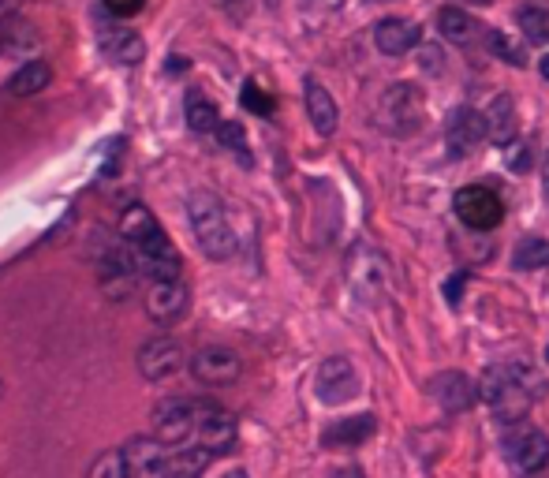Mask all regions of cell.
Listing matches in <instances>:
<instances>
[{
	"mask_svg": "<svg viewBox=\"0 0 549 478\" xmlns=\"http://www.w3.org/2000/svg\"><path fill=\"white\" fill-rule=\"evenodd\" d=\"M546 389L542 374L527 363H493L479 381V396L501 422H520Z\"/></svg>",
	"mask_w": 549,
	"mask_h": 478,
	"instance_id": "obj_1",
	"label": "cell"
},
{
	"mask_svg": "<svg viewBox=\"0 0 549 478\" xmlns=\"http://www.w3.org/2000/svg\"><path fill=\"white\" fill-rule=\"evenodd\" d=\"M187 217H191V232L198 239V251L213 258V262H228L236 254V232L228 225L225 202L213 191H195L187 198Z\"/></svg>",
	"mask_w": 549,
	"mask_h": 478,
	"instance_id": "obj_2",
	"label": "cell"
},
{
	"mask_svg": "<svg viewBox=\"0 0 549 478\" xmlns=\"http://www.w3.org/2000/svg\"><path fill=\"white\" fill-rule=\"evenodd\" d=\"M426 98L419 86L411 83H393L378 101V127L389 135H411L415 127L423 124Z\"/></svg>",
	"mask_w": 549,
	"mask_h": 478,
	"instance_id": "obj_3",
	"label": "cell"
},
{
	"mask_svg": "<svg viewBox=\"0 0 549 478\" xmlns=\"http://www.w3.org/2000/svg\"><path fill=\"white\" fill-rule=\"evenodd\" d=\"M198 426V400H187V396H169L154 408V437L165 441L172 449L187 445L195 437Z\"/></svg>",
	"mask_w": 549,
	"mask_h": 478,
	"instance_id": "obj_4",
	"label": "cell"
},
{
	"mask_svg": "<svg viewBox=\"0 0 549 478\" xmlns=\"http://www.w3.org/2000/svg\"><path fill=\"white\" fill-rule=\"evenodd\" d=\"M452 206H456V217H460L467 228H475V232H490V228H497L501 217H505V202L497 198V191L479 187V183L460 187L456 198H452Z\"/></svg>",
	"mask_w": 549,
	"mask_h": 478,
	"instance_id": "obj_5",
	"label": "cell"
},
{
	"mask_svg": "<svg viewBox=\"0 0 549 478\" xmlns=\"http://www.w3.org/2000/svg\"><path fill=\"white\" fill-rule=\"evenodd\" d=\"M314 393L322 404L329 408H340V404H348L359 396V374H355L352 359H344V355H333V359H325L318 366V378H314Z\"/></svg>",
	"mask_w": 549,
	"mask_h": 478,
	"instance_id": "obj_6",
	"label": "cell"
},
{
	"mask_svg": "<svg viewBox=\"0 0 549 478\" xmlns=\"http://www.w3.org/2000/svg\"><path fill=\"white\" fill-rule=\"evenodd\" d=\"M127 478H172V452L157 437H131L124 449Z\"/></svg>",
	"mask_w": 549,
	"mask_h": 478,
	"instance_id": "obj_7",
	"label": "cell"
},
{
	"mask_svg": "<svg viewBox=\"0 0 549 478\" xmlns=\"http://www.w3.org/2000/svg\"><path fill=\"white\" fill-rule=\"evenodd\" d=\"M195 437L202 449H210L213 456H221V452H232L236 437H240V426L232 419V411L217 408V404H198Z\"/></svg>",
	"mask_w": 549,
	"mask_h": 478,
	"instance_id": "obj_8",
	"label": "cell"
},
{
	"mask_svg": "<svg viewBox=\"0 0 549 478\" xmlns=\"http://www.w3.org/2000/svg\"><path fill=\"white\" fill-rule=\"evenodd\" d=\"M191 374H195V381H202V385H213V389H221V385H232V381L243 374V359L232 348H202V352L191 355Z\"/></svg>",
	"mask_w": 549,
	"mask_h": 478,
	"instance_id": "obj_9",
	"label": "cell"
},
{
	"mask_svg": "<svg viewBox=\"0 0 549 478\" xmlns=\"http://www.w3.org/2000/svg\"><path fill=\"white\" fill-rule=\"evenodd\" d=\"M505 449H508V460L520 467V471H542L549 464V437L535 426H523L516 422V430L505 434Z\"/></svg>",
	"mask_w": 549,
	"mask_h": 478,
	"instance_id": "obj_10",
	"label": "cell"
},
{
	"mask_svg": "<svg viewBox=\"0 0 549 478\" xmlns=\"http://www.w3.org/2000/svg\"><path fill=\"white\" fill-rule=\"evenodd\" d=\"M139 258V269L154 281H180V254L172 247V239L165 232H154L150 239H142L139 247H131Z\"/></svg>",
	"mask_w": 549,
	"mask_h": 478,
	"instance_id": "obj_11",
	"label": "cell"
},
{
	"mask_svg": "<svg viewBox=\"0 0 549 478\" xmlns=\"http://www.w3.org/2000/svg\"><path fill=\"white\" fill-rule=\"evenodd\" d=\"M183 348H180V340H172V337H154V340H146L142 344V352H139V370H142V378L146 381H169L176 378L183 370Z\"/></svg>",
	"mask_w": 549,
	"mask_h": 478,
	"instance_id": "obj_12",
	"label": "cell"
},
{
	"mask_svg": "<svg viewBox=\"0 0 549 478\" xmlns=\"http://www.w3.org/2000/svg\"><path fill=\"white\" fill-rule=\"evenodd\" d=\"M430 396L437 400V408L445 411V415H460V411L475 408V400H479V385L460 374V370H445V374H437L430 378Z\"/></svg>",
	"mask_w": 549,
	"mask_h": 478,
	"instance_id": "obj_13",
	"label": "cell"
},
{
	"mask_svg": "<svg viewBox=\"0 0 549 478\" xmlns=\"http://www.w3.org/2000/svg\"><path fill=\"white\" fill-rule=\"evenodd\" d=\"M486 139V116L471 105H460L449 113V124H445V142H449L452 157H467L479 142Z\"/></svg>",
	"mask_w": 549,
	"mask_h": 478,
	"instance_id": "obj_14",
	"label": "cell"
},
{
	"mask_svg": "<svg viewBox=\"0 0 549 478\" xmlns=\"http://www.w3.org/2000/svg\"><path fill=\"white\" fill-rule=\"evenodd\" d=\"M187 303H191V292L183 288V281H154L146 292V314L161 325L180 322L187 314Z\"/></svg>",
	"mask_w": 549,
	"mask_h": 478,
	"instance_id": "obj_15",
	"label": "cell"
},
{
	"mask_svg": "<svg viewBox=\"0 0 549 478\" xmlns=\"http://www.w3.org/2000/svg\"><path fill=\"white\" fill-rule=\"evenodd\" d=\"M419 38H423L419 27L411 19H400V15H389V19H381L374 27V45L385 57H404V53H411L419 45Z\"/></svg>",
	"mask_w": 549,
	"mask_h": 478,
	"instance_id": "obj_16",
	"label": "cell"
},
{
	"mask_svg": "<svg viewBox=\"0 0 549 478\" xmlns=\"http://www.w3.org/2000/svg\"><path fill=\"white\" fill-rule=\"evenodd\" d=\"M303 101H307V120L314 124V131H318L322 139H329V135L337 131V124H340V113H337V101H333V94H329L318 79H307V86H303Z\"/></svg>",
	"mask_w": 549,
	"mask_h": 478,
	"instance_id": "obj_17",
	"label": "cell"
},
{
	"mask_svg": "<svg viewBox=\"0 0 549 478\" xmlns=\"http://www.w3.org/2000/svg\"><path fill=\"white\" fill-rule=\"evenodd\" d=\"M348 277L363 296H374L385 281V262L378 251H370L366 243H355V251L348 254Z\"/></svg>",
	"mask_w": 549,
	"mask_h": 478,
	"instance_id": "obj_18",
	"label": "cell"
},
{
	"mask_svg": "<svg viewBox=\"0 0 549 478\" xmlns=\"http://www.w3.org/2000/svg\"><path fill=\"white\" fill-rule=\"evenodd\" d=\"M486 139L493 146H512L516 131H520V120H516V101L512 94H497V98L486 105Z\"/></svg>",
	"mask_w": 549,
	"mask_h": 478,
	"instance_id": "obj_19",
	"label": "cell"
},
{
	"mask_svg": "<svg viewBox=\"0 0 549 478\" xmlns=\"http://www.w3.org/2000/svg\"><path fill=\"white\" fill-rule=\"evenodd\" d=\"M378 430V419L366 411V415H348V419H337L329 430L322 434V445L325 449H355L363 445L366 437H374Z\"/></svg>",
	"mask_w": 549,
	"mask_h": 478,
	"instance_id": "obj_20",
	"label": "cell"
},
{
	"mask_svg": "<svg viewBox=\"0 0 549 478\" xmlns=\"http://www.w3.org/2000/svg\"><path fill=\"white\" fill-rule=\"evenodd\" d=\"M437 30H441V38L452 45H460V49H467V45H475L482 38V23L475 19V15H467L464 8H456V4H449V8H441L437 12Z\"/></svg>",
	"mask_w": 549,
	"mask_h": 478,
	"instance_id": "obj_21",
	"label": "cell"
},
{
	"mask_svg": "<svg viewBox=\"0 0 549 478\" xmlns=\"http://www.w3.org/2000/svg\"><path fill=\"white\" fill-rule=\"evenodd\" d=\"M101 49H105V57L113 60V64H120V68H135V64L146 57V42L127 27L105 30V34H101Z\"/></svg>",
	"mask_w": 549,
	"mask_h": 478,
	"instance_id": "obj_22",
	"label": "cell"
},
{
	"mask_svg": "<svg viewBox=\"0 0 549 478\" xmlns=\"http://www.w3.org/2000/svg\"><path fill=\"white\" fill-rule=\"evenodd\" d=\"M38 45H42V38L34 34V27L30 23H15V19H8V23H0V57H12V60H34L30 53H38Z\"/></svg>",
	"mask_w": 549,
	"mask_h": 478,
	"instance_id": "obj_23",
	"label": "cell"
},
{
	"mask_svg": "<svg viewBox=\"0 0 549 478\" xmlns=\"http://www.w3.org/2000/svg\"><path fill=\"white\" fill-rule=\"evenodd\" d=\"M116 232H120V239H124L127 247H139L142 239H150L154 232H161V225H157L154 210H146L142 202H135V206H127V210H124L120 225H116Z\"/></svg>",
	"mask_w": 549,
	"mask_h": 478,
	"instance_id": "obj_24",
	"label": "cell"
},
{
	"mask_svg": "<svg viewBox=\"0 0 549 478\" xmlns=\"http://www.w3.org/2000/svg\"><path fill=\"white\" fill-rule=\"evenodd\" d=\"M49 83H53V68H49L45 60L34 57V60H23V68L8 79V90H12L15 98H34V94H42Z\"/></svg>",
	"mask_w": 549,
	"mask_h": 478,
	"instance_id": "obj_25",
	"label": "cell"
},
{
	"mask_svg": "<svg viewBox=\"0 0 549 478\" xmlns=\"http://www.w3.org/2000/svg\"><path fill=\"white\" fill-rule=\"evenodd\" d=\"M183 113H187V127L195 131V135H217V127H221V113H217V105H213L202 90H191L187 101H183Z\"/></svg>",
	"mask_w": 549,
	"mask_h": 478,
	"instance_id": "obj_26",
	"label": "cell"
},
{
	"mask_svg": "<svg viewBox=\"0 0 549 478\" xmlns=\"http://www.w3.org/2000/svg\"><path fill=\"white\" fill-rule=\"evenodd\" d=\"M516 23H520L523 38L535 45H546L549 42V8L538 4V0H527L516 8Z\"/></svg>",
	"mask_w": 549,
	"mask_h": 478,
	"instance_id": "obj_27",
	"label": "cell"
},
{
	"mask_svg": "<svg viewBox=\"0 0 549 478\" xmlns=\"http://www.w3.org/2000/svg\"><path fill=\"white\" fill-rule=\"evenodd\" d=\"M486 49H490L497 60H505L512 68H523L527 64V53H523V45L508 34V30H486Z\"/></svg>",
	"mask_w": 549,
	"mask_h": 478,
	"instance_id": "obj_28",
	"label": "cell"
},
{
	"mask_svg": "<svg viewBox=\"0 0 549 478\" xmlns=\"http://www.w3.org/2000/svg\"><path fill=\"white\" fill-rule=\"evenodd\" d=\"M512 266L516 269H546L549 266V239L527 236L520 239V247L512 254Z\"/></svg>",
	"mask_w": 549,
	"mask_h": 478,
	"instance_id": "obj_29",
	"label": "cell"
},
{
	"mask_svg": "<svg viewBox=\"0 0 549 478\" xmlns=\"http://www.w3.org/2000/svg\"><path fill=\"white\" fill-rule=\"evenodd\" d=\"M213 460L210 449H180L176 456H172V478H198L202 471H206V464Z\"/></svg>",
	"mask_w": 549,
	"mask_h": 478,
	"instance_id": "obj_30",
	"label": "cell"
},
{
	"mask_svg": "<svg viewBox=\"0 0 549 478\" xmlns=\"http://www.w3.org/2000/svg\"><path fill=\"white\" fill-rule=\"evenodd\" d=\"M86 478H127V464H124V452H101L98 460L90 464V475Z\"/></svg>",
	"mask_w": 549,
	"mask_h": 478,
	"instance_id": "obj_31",
	"label": "cell"
},
{
	"mask_svg": "<svg viewBox=\"0 0 549 478\" xmlns=\"http://www.w3.org/2000/svg\"><path fill=\"white\" fill-rule=\"evenodd\" d=\"M217 139H221V146H228V150L247 154V131H243V124H236V120H221V127H217Z\"/></svg>",
	"mask_w": 549,
	"mask_h": 478,
	"instance_id": "obj_32",
	"label": "cell"
},
{
	"mask_svg": "<svg viewBox=\"0 0 549 478\" xmlns=\"http://www.w3.org/2000/svg\"><path fill=\"white\" fill-rule=\"evenodd\" d=\"M243 105H247L251 113H262V116L273 113V101H269L266 94H262V90H258V86H254V83L243 86Z\"/></svg>",
	"mask_w": 549,
	"mask_h": 478,
	"instance_id": "obj_33",
	"label": "cell"
},
{
	"mask_svg": "<svg viewBox=\"0 0 549 478\" xmlns=\"http://www.w3.org/2000/svg\"><path fill=\"white\" fill-rule=\"evenodd\" d=\"M419 68L430 71V75H441V71H445V64H441V49H437V45H423V49H419Z\"/></svg>",
	"mask_w": 549,
	"mask_h": 478,
	"instance_id": "obj_34",
	"label": "cell"
},
{
	"mask_svg": "<svg viewBox=\"0 0 549 478\" xmlns=\"http://www.w3.org/2000/svg\"><path fill=\"white\" fill-rule=\"evenodd\" d=\"M505 165L512 172H527V169H531V150H527V146H520V142H516V146H508Z\"/></svg>",
	"mask_w": 549,
	"mask_h": 478,
	"instance_id": "obj_35",
	"label": "cell"
},
{
	"mask_svg": "<svg viewBox=\"0 0 549 478\" xmlns=\"http://www.w3.org/2000/svg\"><path fill=\"white\" fill-rule=\"evenodd\" d=\"M464 284H467V273H456L445 281V299H449L452 307H460V299H464Z\"/></svg>",
	"mask_w": 549,
	"mask_h": 478,
	"instance_id": "obj_36",
	"label": "cell"
},
{
	"mask_svg": "<svg viewBox=\"0 0 549 478\" xmlns=\"http://www.w3.org/2000/svg\"><path fill=\"white\" fill-rule=\"evenodd\" d=\"M105 4H109L116 15H135V12H142L146 0H105Z\"/></svg>",
	"mask_w": 549,
	"mask_h": 478,
	"instance_id": "obj_37",
	"label": "cell"
},
{
	"mask_svg": "<svg viewBox=\"0 0 549 478\" xmlns=\"http://www.w3.org/2000/svg\"><path fill=\"white\" fill-rule=\"evenodd\" d=\"M19 4H23V0H0V23H8V19L19 12Z\"/></svg>",
	"mask_w": 549,
	"mask_h": 478,
	"instance_id": "obj_38",
	"label": "cell"
},
{
	"mask_svg": "<svg viewBox=\"0 0 549 478\" xmlns=\"http://www.w3.org/2000/svg\"><path fill=\"white\" fill-rule=\"evenodd\" d=\"M542 191H546L549 198V150H546V165H542Z\"/></svg>",
	"mask_w": 549,
	"mask_h": 478,
	"instance_id": "obj_39",
	"label": "cell"
},
{
	"mask_svg": "<svg viewBox=\"0 0 549 478\" xmlns=\"http://www.w3.org/2000/svg\"><path fill=\"white\" fill-rule=\"evenodd\" d=\"M337 478H363V471H359V467H344Z\"/></svg>",
	"mask_w": 549,
	"mask_h": 478,
	"instance_id": "obj_40",
	"label": "cell"
},
{
	"mask_svg": "<svg viewBox=\"0 0 549 478\" xmlns=\"http://www.w3.org/2000/svg\"><path fill=\"white\" fill-rule=\"evenodd\" d=\"M538 71H542V79H546V83H549V53H546V57H542V64H538Z\"/></svg>",
	"mask_w": 549,
	"mask_h": 478,
	"instance_id": "obj_41",
	"label": "cell"
},
{
	"mask_svg": "<svg viewBox=\"0 0 549 478\" xmlns=\"http://www.w3.org/2000/svg\"><path fill=\"white\" fill-rule=\"evenodd\" d=\"M225 478H251V475H247V471H228Z\"/></svg>",
	"mask_w": 549,
	"mask_h": 478,
	"instance_id": "obj_42",
	"label": "cell"
},
{
	"mask_svg": "<svg viewBox=\"0 0 549 478\" xmlns=\"http://www.w3.org/2000/svg\"><path fill=\"white\" fill-rule=\"evenodd\" d=\"M460 4H493V0H460Z\"/></svg>",
	"mask_w": 549,
	"mask_h": 478,
	"instance_id": "obj_43",
	"label": "cell"
},
{
	"mask_svg": "<svg viewBox=\"0 0 549 478\" xmlns=\"http://www.w3.org/2000/svg\"><path fill=\"white\" fill-rule=\"evenodd\" d=\"M213 4H228V0H213Z\"/></svg>",
	"mask_w": 549,
	"mask_h": 478,
	"instance_id": "obj_44",
	"label": "cell"
},
{
	"mask_svg": "<svg viewBox=\"0 0 549 478\" xmlns=\"http://www.w3.org/2000/svg\"><path fill=\"white\" fill-rule=\"evenodd\" d=\"M0 393H4V381H0Z\"/></svg>",
	"mask_w": 549,
	"mask_h": 478,
	"instance_id": "obj_45",
	"label": "cell"
}]
</instances>
